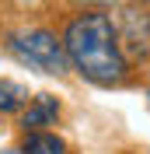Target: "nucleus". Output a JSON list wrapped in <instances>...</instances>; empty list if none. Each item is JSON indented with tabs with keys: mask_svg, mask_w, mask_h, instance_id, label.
<instances>
[{
	"mask_svg": "<svg viewBox=\"0 0 150 154\" xmlns=\"http://www.w3.org/2000/svg\"><path fill=\"white\" fill-rule=\"evenodd\" d=\"M25 105H28V88L21 81L0 77V112H21Z\"/></svg>",
	"mask_w": 150,
	"mask_h": 154,
	"instance_id": "6",
	"label": "nucleus"
},
{
	"mask_svg": "<svg viewBox=\"0 0 150 154\" xmlns=\"http://www.w3.org/2000/svg\"><path fill=\"white\" fill-rule=\"evenodd\" d=\"M136 4H147V0H136Z\"/></svg>",
	"mask_w": 150,
	"mask_h": 154,
	"instance_id": "9",
	"label": "nucleus"
},
{
	"mask_svg": "<svg viewBox=\"0 0 150 154\" xmlns=\"http://www.w3.org/2000/svg\"><path fill=\"white\" fill-rule=\"evenodd\" d=\"M21 154H66V144L49 130H28L21 140Z\"/></svg>",
	"mask_w": 150,
	"mask_h": 154,
	"instance_id": "5",
	"label": "nucleus"
},
{
	"mask_svg": "<svg viewBox=\"0 0 150 154\" xmlns=\"http://www.w3.org/2000/svg\"><path fill=\"white\" fill-rule=\"evenodd\" d=\"M147 109H150V95H147Z\"/></svg>",
	"mask_w": 150,
	"mask_h": 154,
	"instance_id": "8",
	"label": "nucleus"
},
{
	"mask_svg": "<svg viewBox=\"0 0 150 154\" xmlns=\"http://www.w3.org/2000/svg\"><path fill=\"white\" fill-rule=\"evenodd\" d=\"M56 119H59V98H52V95H35V98H28V105L21 109V126H25V133H28V130L56 126Z\"/></svg>",
	"mask_w": 150,
	"mask_h": 154,
	"instance_id": "4",
	"label": "nucleus"
},
{
	"mask_svg": "<svg viewBox=\"0 0 150 154\" xmlns=\"http://www.w3.org/2000/svg\"><path fill=\"white\" fill-rule=\"evenodd\" d=\"M0 154H21V151H0Z\"/></svg>",
	"mask_w": 150,
	"mask_h": 154,
	"instance_id": "7",
	"label": "nucleus"
},
{
	"mask_svg": "<svg viewBox=\"0 0 150 154\" xmlns=\"http://www.w3.org/2000/svg\"><path fill=\"white\" fill-rule=\"evenodd\" d=\"M115 32H119L122 53L126 56H147L150 49V14L143 7H122L119 21H115Z\"/></svg>",
	"mask_w": 150,
	"mask_h": 154,
	"instance_id": "3",
	"label": "nucleus"
},
{
	"mask_svg": "<svg viewBox=\"0 0 150 154\" xmlns=\"http://www.w3.org/2000/svg\"><path fill=\"white\" fill-rule=\"evenodd\" d=\"M7 53L18 63L38 70V74H49V77H59V74L70 70L63 38L49 28H14V32H7Z\"/></svg>",
	"mask_w": 150,
	"mask_h": 154,
	"instance_id": "2",
	"label": "nucleus"
},
{
	"mask_svg": "<svg viewBox=\"0 0 150 154\" xmlns=\"http://www.w3.org/2000/svg\"><path fill=\"white\" fill-rule=\"evenodd\" d=\"M63 49L70 60V70L91 81L98 88H115L129 74V56L122 53L115 21L105 11H80L63 28Z\"/></svg>",
	"mask_w": 150,
	"mask_h": 154,
	"instance_id": "1",
	"label": "nucleus"
}]
</instances>
